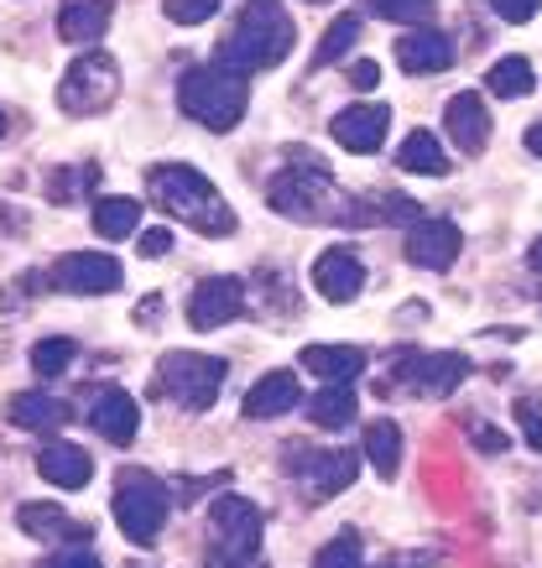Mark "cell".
I'll use <instances>...</instances> for the list:
<instances>
[{"mask_svg": "<svg viewBox=\"0 0 542 568\" xmlns=\"http://www.w3.org/2000/svg\"><path fill=\"white\" fill-rule=\"evenodd\" d=\"M266 204L277 209L282 220H298V224H366V220H376L370 209H360L350 193L318 168V156H314V168H303V162L282 168V173L272 178V189H266Z\"/></svg>", "mask_w": 542, "mask_h": 568, "instance_id": "6da1fadb", "label": "cell"}, {"mask_svg": "<svg viewBox=\"0 0 542 568\" xmlns=\"http://www.w3.org/2000/svg\"><path fill=\"white\" fill-rule=\"evenodd\" d=\"M146 199L167 209L173 220H183L188 230H198V235H229L235 230V209L225 204V193L188 162H157L146 173Z\"/></svg>", "mask_w": 542, "mask_h": 568, "instance_id": "7a4b0ae2", "label": "cell"}, {"mask_svg": "<svg viewBox=\"0 0 542 568\" xmlns=\"http://www.w3.org/2000/svg\"><path fill=\"white\" fill-rule=\"evenodd\" d=\"M298 32H293V17L282 11L277 0H250L241 11V21L229 27V37L219 42V58L235 73H262V69H277L282 58L293 52Z\"/></svg>", "mask_w": 542, "mask_h": 568, "instance_id": "3957f363", "label": "cell"}, {"mask_svg": "<svg viewBox=\"0 0 542 568\" xmlns=\"http://www.w3.org/2000/svg\"><path fill=\"white\" fill-rule=\"evenodd\" d=\"M245 104H250V84H245V73L225 69V63H204L177 79V110L204 131H235L245 121Z\"/></svg>", "mask_w": 542, "mask_h": 568, "instance_id": "277c9868", "label": "cell"}, {"mask_svg": "<svg viewBox=\"0 0 542 568\" xmlns=\"http://www.w3.org/2000/svg\"><path fill=\"white\" fill-rule=\"evenodd\" d=\"M110 511H115V527L125 532V542L141 548V542H152V537L167 527L173 496H167V485H162L157 475H146V469H121Z\"/></svg>", "mask_w": 542, "mask_h": 568, "instance_id": "5b68a950", "label": "cell"}, {"mask_svg": "<svg viewBox=\"0 0 542 568\" xmlns=\"http://www.w3.org/2000/svg\"><path fill=\"white\" fill-rule=\"evenodd\" d=\"M256 552H262V506L225 490L209 506V568H241Z\"/></svg>", "mask_w": 542, "mask_h": 568, "instance_id": "8992f818", "label": "cell"}, {"mask_svg": "<svg viewBox=\"0 0 542 568\" xmlns=\"http://www.w3.org/2000/svg\"><path fill=\"white\" fill-rule=\"evenodd\" d=\"M157 386L173 396L177 407L209 413L214 402H219V386H225V361L193 355V349H173V355H162V365H157Z\"/></svg>", "mask_w": 542, "mask_h": 568, "instance_id": "52a82bcc", "label": "cell"}, {"mask_svg": "<svg viewBox=\"0 0 542 568\" xmlns=\"http://www.w3.org/2000/svg\"><path fill=\"white\" fill-rule=\"evenodd\" d=\"M115 94H121V63L110 52H84V58H73L63 84H58V110H69V115H100Z\"/></svg>", "mask_w": 542, "mask_h": 568, "instance_id": "ba28073f", "label": "cell"}, {"mask_svg": "<svg viewBox=\"0 0 542 568\" xmlns=\"http://www.w3.org/2000/svg\"><path fill=\"white\" fill-rule=\"evenodd\" d=\"M293 459H287V469L303 480V490H308V500H329L339 496L345 485H355V469H360V454H350V448H287Z\"/></svg>", "mask_w": 542, "mask_h": 568, "instance_id": "9c48e42d", "label": "cell"}, {"mask_svg": "<svg viewBox=\"0 0 542 568\" xmlns=\"http://www.w3.org/2000/svg\"><path fill=\"white\" fill-rule=\"evenodd\" d=\"M397 381L402 386H412V392L422 396H449L459 392L464 381H470V361L459 355V349H428V355H402L397 361Z\"/></svg>", "mask_w": 542, "mask_h": 568, "instance_id": "30bf717a", "label": "cell"}, {"mask_svg": "<svg viewBox=\"0 0 542 568\" xmlns=\"http://www.w3.org/2000/svg\"><path fill=\"white\" fill-rule=\"evenodd\" d=\"M121 261L105 256V251H69V256L53 261V282L73 297H100L121 287Z\"/></svg>", "mask_w": 542, "mask_h": 568, "instance_id": "8fae6325", "label": "cell"}, {"mask_svg": "<svg viewBox=\"0 0 542 568\" xmlns=\"http://www.w3.org/2000/svg\"><path fill=\"white\" fill-rule=\"evenodd\" d=\"M459 245H464V235H459L454 220H412L407 224V261L422 266V272H449L459 261Z\"/></svg>", "mask_w": 542, "mask_h": 568, "instance_id": "7c38bea8", "label": "cell"}, {"mask_svg": "<svg viewBox=\"0 0 542 568\" xmlns=\"http://www.w3.org/2000/svg\"><path fill=\"white\" fill-rule=\"evenodd\" d=\"M241 308H245L241 276H209V282H198L188 297V324L193 328H225L229 318H241Z\"/></svg>", "mask_w": 542, "mask_h": 568, "instance_id": "4fadbf2b", "label": "cell"}, {"mask_svg": "<svg viewBox=\"0 0 542 568\" xmlns=\"http://www.w3.org/2000/svg\"><path fill=\"white\" fill-rule=\"evenodd\" d=\"M329 131L345 152L370 156V152H381L386 131H391V110L386 104H350V110H339L329 121Z\"/></svg>", "mask_w": 542, "mask_h": 568, "instance_id": "5bb4252c", "label": "cell"}, {"mask_svg": "<svg viewBox=\"0 0 542 568\" xmlns=\"http://www.w3.org/2000/svg\"><path fill=\"white\" fill-rule=\"evenodd\" d=\"M314 287L324 303H355V297L366 293V266H360L355 251L329 245V251L314 261Z\"/></svg>", "mask_w": 542, "mask_h": 568, "instance_id": "9a60e30c", "label": "cell"}, {"mask_svg": "<svg viewBox=\"0 0 542 568\" xmlns=\"http://www.w3.org/2000/svg\"><path fill=\"white\" fill-rule=\"evenodd\" d=\"M89 428L100 433L105 444L125 448L131 438H136V428H141L136 396L121 392V386H105V392H94V407H89Z\"/></svg>", "mask_w": 542, "mask_h": 568, "instance_id": "2e32d148", "label": "cell"}, {"mask_svg": "<svg viewBox=\"0 0 542 568\" xmlns=\"http://www.w3.org/2000/svg\"><path fill=\"white\" fill-rule=\"evenodd\" d=\"M443 125H449V136H454L459 152H485V141H490V110L485 100L474 94V89H459L454 100L443 104Z\"/></svg>", "mask_w": 542, "mask_h": 568, "instance_id": "e0dca14e", "label": "cell"}, {"mask_svg": "<svg viewBox=\"0 0 542 568\" xmlns=\"http://www.w3.org/2000/svg\"><path fill=\"white\" fill-rule=\"evenodd\" d=\"M454 63V42L438 27H412L407 37H397V69L402 73H443Z\"/></svg>", "mask_w": 542, "mask_h": 568, "instance_id": "ac0fdd59", "label": "cell"}, {"mask_svg": "<svg viewBox=\"0 0 542 568\" xmlns=\"http://www.w3.org/2000/svg\"><path fill=\"white\" fill-rule=\"evenodd\" d=\"M303 402V386L293 371H272V376H262L250 392H245V417H256V423H272V417L293 413Z\"/></svg>", "mask_w": 542, "mask_h": 568, "instance_id": "d6986e66", "label": "cell"}, {"mask_svg": "<svg viewBox=\"0 0 542 568\" xmlns=\"http://www.w3.org/2000/svg\"><path fill=\"white\" fill-rule=\"evenodd\" d=\"M37 475L58 490H84L94 480V459H89L79 444H48L37 454Z\"/></svg>", "mask_w": 542, "mask_h": 568, "instance_id": "ffe728a7", "label": "cell"}, {"mask_svg": "<svg viewBox=\"0 0 542 568\" xmlns=\"http://www.w3.org/2000/svg\"><path fill=\"white\" fill-rule=\"evenodd\" d=\"M298 365L303 371H314V376H324L329 386H355V376L366 371V349H355V345H303Z\"/></svg>", "mask_w": 542, "mask_h": 568, "instance_id": "44dd1931", "label": "cell"}, {"mask_svg": "<svg viewBox=\"0 0 542 568\" xmlns=\"http://www.w3.org/2000/svg\"><path fill=\"white\" fill-rule=\"evenodd\" d=\"M110 17H115V0H69L58 11V37L63 42H94V37H105Z\"/></svg>", "mask_w": 542, "mask_h": 568, "instance_id": "7402d4cb", "label": "cell"}, {"mask_svg": "<svg viewBox=\"0 0 542 568\" xmlns=\"http://www.w3.org/2000/svg\"><path fill=\"white\" fill-rule=\"evenodd\" d=\"M11 423L27 433H53L69 423V407L48 392H21V396H11Z\"/></svg>", "mask_w": 542, "mask_h": 568, "instance_id": "603a6c76", "label": "cell"}, {"mask_svg": "<svg viewBox=\"0 0 542 568\" xmlns=\"http://www.w3.org/2000/svg\"><path fill=\"white\" fill-rule=\"evenodd\" d=\"M89 224H94V235H100V241H125V235H136L141 204H136V199H125V193L94 199V214H89Z\"/></svg>", "mask_w": 542, "mask_h": 568, "instance_id": "cb8c5ba5", "label": "cell"}, {"mask_svg": "<svg viewBox=\"0 0 542 568\" xmlns=\"http://www.w3.org/2000/svg\"><path fill=\"white\" fill-rule=\"evenodd\" d=\"M366 459L381 480H397V469H402V428L386 423V417H376L366 428Z\"/></svg>", "mask_w": 542, "mask_h": 568, "instance_id": "d4e9b609", "label": "cell"}, {"mask_svg": "<svg viewBox=\"0 0 542 568\" xmlns=\"http://www.w3.org/2000/svg\"><path fill=\"white\" fill-rule=\"evenodd\" d=\"M308 423L314 428H350L355 423V386H324V392H314V402H308Z\"/></svg>", "mask_w": 542, "mask_h": 568, "instance_id": "484cf974", "label": "cell"}, {"mask_svg": "<svg viewBox=\"0 0 542 568\" xmlns=\"http://www.w3.org/2000/svg\"><path fill=\"white\" fill-rule=\"evenodd\" d=\"M397 162H402L407 173H422V178H443L449 173V156L438 146L433 131H412V136L397 146Z\"/></svg>", "mask_w": 542, "mask_h": 568, "instance_id": "4316f807", "label": "cell"}, {"mask_svg": "<svg viewBox=\"0 0 542 568\" xmlns=\"http://www.w3.org/2000/svg\"><path fill=\"white\" fill-rule=\"evenodd\" d=\"M17 527L27 537H63V532H73V521H69V511L63 506H53V500H27V506H17Z\"/></svg>", "mask_w": 542, "mask_h": 568, "instance_id": "83f0119b", "label": "cell"}, {"mask_svg": "<svg viewBox=\"0 0 542 568\" xmlns=\"http://www.w3.org/2000/svg\"><path fill=\"white\" fill-rule=\"evenodd\" d=\"M485 89L495 100H522V94H532V63L526 58H501L485 73Z\"/></svg>", "mask_w": 542, "mask_h": 568, "instance_id": "f1b7e54d", "label": "cell"}, {"mask_svg": "<svg viewBox=\"0 0 542 568\" xmlns=\"http://www.w3.org/2000/svg\"><path fill=\"white\" fill-rule=\"evenodd\" d=\"M355 37H360V17H334L329 21V32H324V42L314 48V69H329V63H339L345 52L355 48Z\"/></svg>", "mask_w": 542, "mask_h": 568, "instance_id": "f546056e", "label": "cell"}, {"mask_svg": "<svg viewBox=\"0 0 542 568\" xmlns=\"http://www.w3.org/2000/svg\"><path fill=\"white\" fill-rule=\"evenodd\" d=\"M370 17L397 21V27H428L438 11V0H366Z\"/></svg>", "mask_w": 542, "mask_h": 568, "instance_id": "4dcf8cb0", "label": "cell"}, {"mask_svg": "<svg viewBox=\"0 0 542 568\" xmlns=\"http://www.w3.org/2000/svg\"><path fill=\"white\" fill-rule=\"evenodd\" d=\"M73 365V339H63V334H53V339H37L32 345V371L37 376H63Z\"/></svg>", "mask_w": 542, "mask_h": 568, "instance_id": "1f68e13d", "label": "cell"}, {"mask_svg": "<svg viewBox=\"0 0 542 568\" xmlns=\"http://www.w3.org/2000/svg\"><path fill=\"white\" fill-rule=\"evenodd\" d=\"M314 568H366V552H360V537L355 532H339L318 548Z\"/></svg>", "mask_w": 542, "mask_h": 568, "instance_id": "d6a6232c", "label": "cell"}, {"mask_svg": "<svg viewBox=\"0 0 542 568\" xmlns=\"http://www.w3.org/2000/svg\"><path fill=\"white\" fill-rule=\"evenodd\" d=\"M162 11H167V21H177V27H198V21H209L214 11H219V0H162Z\"/></svg>", "mask_w": 542, "mask_h": 568, "instance_id": "836d02e7", "label": "cell"}, {"mask_svg": "<svg viewBox=\"0 0 542 568\" xmlns=\"http://www.w3.org/2000/svg\"><path fill=\"white\" fill-rule=\"evenodd\" d=\"M517 423H522L526 448H532V454H542V407L532 402V396H522V402H517Z\"/></svg>", "mask_w": 542, "mask_h": 568, "instance_id": "e575fe53", "label": "cell"}, {"mask_svg": "<svg viewBox=\"0 0 542 568\" xmlns=\"http://www.w3.org/2000/svg\"><path fill=\"white\" fill-rule=\"evenodd\" d=\"M538 6H542V0H490V11H495L501 21H511V27L532 21V17H538Z\"/></svg>", "mask_w": 542, "mask_h": 568, "instance_id": "d590c367", "label": "cell"}, {"mask_svg": "<svg viewBox=\"0 0 542 568\" xmlns=\"http://www.w3.org/2000/svg\"><path fill=\"white\" fill-rule=\"evenodd\" d=\"M84 183H94V168H79V173H69V178L58 173L53 183H48V193H53V199H69V193H79Z\"/></svg>", "mask_w": 542, "mask_h": 568, "instance_id": "8d00e7d4", "label": "cell"}, {"mask_svg": "<svg viewBox=\"0 0 542 568\" xmlns=\"http://www.w3.org/2000/svg\"><path fill=\"white\" fill-rule=\"evenodd\" d=\"M42 568H100V558H94L89 548H63L58 558H48Z\"/></svg>", "mask_w": 542, "mask_h": 568, "instance_id": "74e56055", "label": "cell"}, {"mask_svg": "<svg viewBox=\"0 0 542 568\" xmlns=\"http://www.w3.org/2000/svg\"><path fill=\"white\" fill-rule=\"evenodd\" d=\"M141 256L146 261H162L167 256V251H173V235H167V230H146V235H141V245H136Z\"/></svg>", "mask_w": 542, "mask_h": 568, "instance_id": "f35d334b", "label": "cell"}, {"mask_svg": "<svg viewBox=\"0 0 542 568\" xmlns=\"http://www.w3.org/2000/svg\"><path fill=\"white\" fill-rule=\"evenodd\" d=\"M350 84H355V89H376V84H381V69H376L370 58H360V63L350 69Z\"/></svg>", "mask_w": 542, "mask_h": 568, "instance_id": "ab89813d", "label": "cell"}, {"mask_svg": "<svg viewBox=\"0 0 542 568\" xmlns=\"http://www.w3.org/2000/svg\"><path fill=\"white\" fill-rule=\"evenodd\" d=\"M470 438H474V444H480V448H495V454L507 448V438H501V433H495V428H474Z\"/></svg>", "mask_w": 542, "mask_h": 568, "instance_id": "60d3db41", "label": "cell"}, {"mask_svg": "<svg viewBox=\"0 0 542 568\" xmlns=\"http://www.w3.org/2000/svg\"><path fill=\"white\" fill-rule=\"evenodd\" d=\"M526 152H532V156H542V121L532 125V131H526Z\"/></svg>", "mask_w": 542, "mask_h": 568, "instance_id": "b9f144b4", "label": "cell"}, {"mask_svg": "<svg viewBox=\"0 0 542 568\" xmlns=\"http://www.w3.org/2000/svg\"><path fill=\"white\" fill-rule=\"evenodd\" d=\"M526 266H532V272H542V235L532 241V251H526Z\"/></svg>", "mask_w": 542, "mask_h": 568, "instance_id": "7bdbcfd3", "label": "cell"}, {"mask_svg": "<svg viewBox=\"0 0 542 568\" xmlns=\"http://www.w3.org/2000/svg\"><path fill=\"white\" fill-rule=\"evenodd\" d=\"M0 136H6V110H0Z\"/></svg>", "mask_w": 542, "mask_h": 568, "instance_id": "ee69618b", "label": "cell"}, {"mask_svg": "<svg viewBox=\"0 0 542 568\" xmlns=\"http://www.w3.org/2000/svg\"><path fill=\"white\" fill-rule=\"evenodd\" d=\"M308 6H329V0H308Z\"/></svg>", "mask_w": 542, "mask_h": 568, "instance_id": "f6af8a7d", "label": "cell"}]
</instances>
